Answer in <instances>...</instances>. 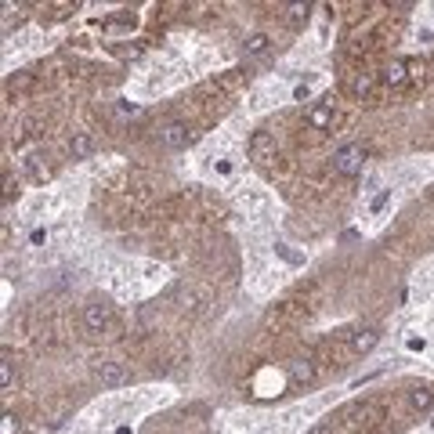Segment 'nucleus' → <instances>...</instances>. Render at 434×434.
<instances>
[{"mask_svg": "<svg viewBox=\"0 0 434 434\" xmlns=\"http://www.w3.org/2000/svg\"><path fill=\"white\" fill-rule=\"evenodd\" d=\"M351 420H355V430H373V427L384 420V409L377 406V401H365V406H358V409H355V416H351Z\"/></svg>", "mask_w": 434, "mask_h": 434, "instance_id": "20e7f679", "label": "nucleus"}, {"mask_svg": "<svg viewBox=\"0 0 434 434\" xmlns=\"http://www.w3.org/2000/svg\"><path fill=\"white\" fill-rule=\"evenodd\" d=\"M0 434H18V416H15V413H4V416H0Z\"/></svg>", "mask_w": 434, "mask_h": 434, "instance_id": "2eb2a0df", "label": "nucleus"}, {"mask_svg": "<svg viewBox=\"0 0 434 434\" xmlns=\"http://www.w3.org/2000/svg\"><path fill=\"white\" fill-rule=\"evenodd\" d=\"M69 152H73V160H87L90 152H95V141H90V134H76L69 141Z\"/></svg>", "mask_w": 434, "mask_h": 434, "instance_id": "9b49d317", "label": "nucleus"}, {"mask_svg": "<svg viewBox=\"0 0 434 434\" xmlns=\"http://www.w3.org/2000/svg\"><path fill=\"white\" fill-rule=\"evenodd\" d=\"M15 196V181L11 177H4V199H11Z\"/></svg>", "mask_w": 434, "mask_h": 434, "instance_id": "a211bd4d", "label": "nucleus"}, {"mask_svg": "<svg viewBox=\"0 0 434 434\" xmlns=\"http://www.w3.org/2000/svg\"><path fill=\"white\" fill-rule=\"evenodd\" d=\"M15 384V369H11V358H0V387H11Z\"/></svg>", "mask_w": 434, "mask_h": 434, "instance_id": "4468645a", "label": "nucleus"}, {"mask_svg": "<svg viewBox=\"0 0 434 434\" xmlns=\"http://www.w3.org/2000/svg\"><path fill=\"white\" fill-rule=\"evenodd\" d=\"M409 406H413V409H420V413H427V409L434 406V391H427V387L413 391V394H409Z\"/></svg>", "mask_w": 434, "mask_h": 434, "instance_id": "ddd939ff", "label": "nucleus"}, {"mask_svg": "<svg viewBox=\"0 0 434 434\" xmlns=\"http://www.w3.org/2000/svg\"><path fill=\"white\" fill-rule=\"evenodd\" d=\"M380 80H384V83H391V87L406 83V61H401V58L387 61V66H384V73H380Z\"/></svg>", "mask_w": 434, "mask_h": 434, "instance_id": "9d476101", "label": "nucleus"}, {"mask_svg": "<svg viewBox=\"0 0 434 434\" xmlns=\"http://www.w3.org/2000/svg\"><path fill=\"white\" fill-rule=\"evenodd\" d=\"M95 380L102 387H119L123 380H127V369H123V362H112V358L95 362Z\"/></svg>", "mask_w": 434, "mask_h": 434, "instance_id": "7ed1b4c3", "label": "nucleus"}, {"mask_svg": "<svg viewBox=\"0 0 434 434\" xmlns=\"http://www.w3.org/2000/svg\"><path fill=\"white\" fill-rule=\"evenodd\" d=\"M304 119H307V127H319V131H322V127H329V123H333V105H329V102H319V105L307 109Z\"/></svg>", "mask_w": 434, "mask_h": 434, "instance_id": "6e6552de", "label": "nucleus"}, {"mask_svg": "<svg viewBox=\"0 0 434 434\" xmlns=\"http://www.w3.org/2000/svg\"><path fill=\"white\" fill-rule=\"evenodd\" d=\"M268 47H271V37L268 33H250V37L242 40V54L250 58V61L261 58V54H268Z\"/></svg>", "mask_w": 434, "mask_h": 434, "instance_id": "0eeeda50", "label": "nucleus"}, {"mask_svg": "<svg viewBox=\"0 0 434 434\" xmlns=\"http://www.w3.org/2000/svg\"><path fill=\"white\" fill-rule=\"evenodd\" d=\"M290 377H293V384H312L315 380V365L307 358H293L290 362Z\"/></svg>", "mask_w": 434, "mask_h": 434, "instance_id": "1a4fd4ad", "label": "nucleus"}, {"mask_svg": "<svg viewBox=\"0 0 434 434\" xmlns=\"http://www.w3.org/2000/svg\"><path fill=\"white\" fill-rule=\"evenodd\" d=\"M160 145L163 148H181V145H189V127L184 123H163L160 127Z\"/></svg>", "mask_w": 434, "mask_h": 434, "instance_id": "39448f33", "label": "nucleus"}, {"mask_svg": "<svg viewBox=\"0 0 434 434\" xmlns=\"http://www.w3.org/2000/svg\"><path fill=\"white\" fill-rule=\"evenodd\" d=\"M362 160H365V152H362L358 145H344V148L333 156V170L344 174V177H355V174L362 170Z\"/></svg>", "mask_w": 434, "mask_h": 434, "instance_id": "f03ea898", "label": "nucleus"}, {"mask_svg": "<svg viewBox=\"0 0 434 434\" xmlns=\"http://www.w3.org/2000/svg\"><path fill=\"white\" fill-rule=\"evenodd\" d=\"M377 340H380V333H377V329H362V333H355V336H351V348L362 355V351H369V348H373Z\"/></svg>", "mask_w": 434, "mask_h": 434, "instance_id": "f8f14e48", "label": "nucleus"}, {"mask_svg": "<svg viewBox=\"0 0 434 434\" xmlns=\"http://www.w3.org/2000/svg\"><path fill=\"white\" fill-rule=\"evenodd\" d=\"M109 319H112V307H109L102 297H90V300L83 304V326H87L90 333H102V329L109 326Z\"/></svg>", "mask_w": 434, "mask_h": 434, "instance_id": "f257e3e1", "label": "nucleus"}, {"mask_svg": "<svg viewBox=\"0 0 434 434\" xmlns=\"http://www.w3.org/2000/svg\"><path fill=\"white\" fill-rule=\"evenodd\" d=\"M109 25H134V18H131V15H119V18H112Z\"/></svg>", "mask_w": 434, "mask_h": 434, "instance_id": "f3484780", "label": "nucleus"}, {"mask_svg": "<svg viewBox=\"0 0 434 434\" xmlns=\"http://www.w3.org/2000/svg\"><path fill=\"white\" fill-rule=\"evenodd\" d=\"M329 430H333L329 423H319V427H312V430H307V434H329Z\"/></svg>", "mask_w": 434, "mask_h": 434, "instance_id": "6ab92c4d", "label": "nucleus"}, {"mask_svg": "<svg viewBox=\"0 0 434 434\" xmlns=\"http://www.w3.org/2000/svg\"><path fill=\"white\" fill-rule=\"evenodd\" d=\"M246 152H250L254 160H271L275 156V138L268 131H257L250 141H246Z\"/></svg>", "mask_w": 434, "mask_h": 434, "instance_id": "423d86ee", "label": "nucleus"}, {"mask_svg": "<svg viewBox=\"0 0 434 434\" xmlns=\"http://www.w3.org/2000/svg\"><path fill=\"white\" fill-rule=\"evenodd\" d=\"M373 90V76H362V80H355V95H369Z\"/></svg>", "mask_w": 434, "mask_h": 434, "instance_id": "dca6fc26", "label": "nucleus"}]
</instances>
